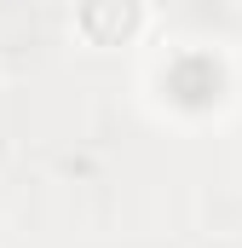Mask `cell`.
I'll list each match as a JSON object with an SVG mask.
<instances>
[{
	"instance_id": "6da1fadb",
	"label": "cell",
	"mask_w": 242,
	"mask_h": 248,
	"mask_svg": "<svg viewBox=\"0 0 242 248\" xmlns=\"http://www.w3.org/2000/svg\"><path fill=\"white\" fill-rule=\"evenodd\" d=\"M150 93H156V104H162L167 116L202 122V116H213V110L231 104V75H225V63L213 58V52L179 46V52H167V58L156 63Z\"/></svg>"
},
{
	"instance_id": "7a4b0ae2",
	"label": "cell",
	"mask_w": 242,
	"mask_h": 248,
	"mask_svg": "<svg viewBox=\"0 0 242 248\" xmlns=\"http://www.w3.org/2000/svg\"><path fill=\"white\" fill-rule=\"evenodd\" d=\"M150 23V0H75V35L87 46H127Z\"/></svg>"
}]
</instances>
